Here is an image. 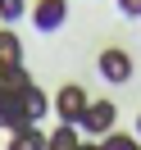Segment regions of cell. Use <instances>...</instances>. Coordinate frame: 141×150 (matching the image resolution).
<instances>
[{"mask_svg": "<svg viewBox=\"0 0 141 150\" xmlns=\"http://www.w3.org/2000/svg\"><path fill=\"white\" fill-rule=\"evenodd\" d=\"M86 105H91V96H86L77 82H64L55 96H50V114H55L59 123H68V127H77V123H82Z\"/></svg>", "mask_w": 141, "mask_h": 150, "instance_id": "cell-1", "label": "cell"}, {"mask_svg": "<svg viewBox=\"0 0 141 150\" xmlns=\"http://www.w3.org/2000/svg\"><path fill=\"white\" fill-rule=\"evenodd\" d=\"M114 127H118V105H114V100H91V105H86V114H82V123H77V132H82L86 141L109 137Z\"/></svg>", "mask_w": 141, "mask_h": 150, "instance_id": "cell-2", "label": "cell"}, {"mask_svg": "<svg viewBox=\"0 0 141 150\" xmlns=\"http://www.w3.org/2000/svg\"><path fill=\"white\" fill-rule=\"evenodd\" d=\"M96 73H100L109 86H123V82H132L137 64H132V55H128L123 46H105V50H100V59H96Z\"/></svg>", "mask_w": 141, "mask_h": 150, "instance_id": "cell-3", "label": "cell"}, {"mask_svg": "<svg viewBox=\"0 0 141 150\" xmlns=\"http://www.w3.org/2000/svg\"><path fill=\"white\" fill-rule=\"evenodd\" d=\"M28 18L37 32H59L68 18V0H32L28 5Z\"/></svg>", "mask_w": 141, "mask_h": 150, "instance_id": "cell-4", "label": "cell"}, {"mask_svg": "<svg viewBox=\"0 0 141 150\" xmlns=\"http://www.w3.org/2000/svg\"><path fill=\"white\" fill-rule=\"evenodd\" d=\"M18 100H23V118H28V123H41V118L50 114V96L41 91L37 82H28V86H23V91H18Z\"/></svg>", "mask_w": 141, "mask_h": 150, "instance_id": "cell-5", "label": "cell"}, {"mask_svg": "<svg viewBox=\"0 0 141 150\" xmlns=\"http://www.w3.org/2000/svg\"><path fill=\"white\" fill-rule=\"evenodd\" d=\"M14 127H28V118H23V100H18V91H0V132L9 137Z\"/></svg>", "mask_w": 141, "mask_h": 150, "instance_id": "cell-6", "label": "cell"}, {"mask_svg": "<svg viewBox=\"0 0 141 150\" xmlns=\"http://www.w3.org/2000/svg\"><path fill=\"white\" fill-rule=\"evenodd\" d=\"M5 150H46V132H41V123L14 127V132H9V146H5Z\"/></svg>", "mask_w": 141, "mask_h": 150, "instance_id": "cell-7", "label": "cell"}, {"mask_svg": "<svg viewBox=\"0 0 141 150\" xmlns=\"http://www.w3.org/2000/svg\"><path fill=\"white\" fill-rule=\"evenodd\" d=\"M23 64V41L14 28H0V68H18Z\"/></svg>", "mask_w": 141, "mask_h": 150, "instance_id": "cell-8", "label": "cell"}, {"mask_svg": "<svg viewBox=\"0 0 141 150\" xmlns=\"http://www.w3.org/2000/svg\"><path fill=\"white\" fill-rule=\"evenodd\" d=\"M77 146H82V132L68 127V123H55L46 132V150H77Z\"/></svg>", "mask_w": 141, "mask_h": 150, "instance_id": "cell-9", "label": "cell"}, {"mask_svg": "<svg viewBox=\"0 0 141 150\" xmlns=\"http://www.w3.org/2000/svg\"><path fill=\"white\" fill-rule=\"evenodd\" d=\"M96 146H100V150H141V141H137V132H118V127H114L109 137H100Z\"/></svg>", "mask_w": 141, "mask_h": 150, "instance_id": "cell-10", "label": "cell"}, {"mask_svg": "<svg viewBox=\"0 0 141 150\" xmlns=\"http://www.w3.org/2000/svg\"><path fill=\"white\" fill-rule=\"evenodd\" d=\"M32 77H28V68H0V91H23V86H28Z\"/></svg>", "mask_w": 141, "mask_h": 150, "instance_id": "cell-11", "label": "cell"}, {"mask_svg": "<svg viewBox=\"0 0 141 150\" xmlns=\"http://www.w3.org/2000/svg\"><path fill=\"white\" fill-rule=\"evenodd\" d=\"M23 14H28V0H0V28H14Z\"/></svg>", "mask_w": 141, "mask_h": 150, "instance_id": "cell-12", "label": "cell"}, {"mask_svg": "<svg viewBox=\"0 0 141 150\" xmlns=\"http://www.w3.org/2000/svg\"><path fill=\"white\" fill-rule=\"evenodd\" d=\"M118 14L123 18H141V0H118Z\"/></svg>", "mask_w": 141, "mask_h": 150, "instance_id": "cell-13", "label": "cell"}, {"mask_svg": "<svg viewBox=\"0 0 141 150\" xmlns=\"http://www.w3.org/2000/svg\"><path fill=\"white\" fill-rule=\"evenodd\" d=\"M77 150H100V146H96V141H86V137H82V146H77Z\"/></svg>", "mask_w": 141, "mask_h": 150, "instance_id": "cell-14", "label": "cell"}, {"mask_svg": "<svg viewBox=\"0 0 141 150\" xmlns=\"http://www.w3.org/2000/svg\"><path fill=\"white\" fill-rule=\"evenodd\" d=\"M137 141H141V114H137Z\"/></svg>", "mask_w": 141, "mask_h": 150, "instance_id": "cell-15", "label": "cell"}]
</instances>
